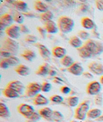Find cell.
<instances>
[{
  "label": "cell",
  "instance_id": "38",
  "mask_svg": "<svg viewBox=\"0 0 103 122\" xmlns=\"http://www.w3.org/2000/svg\"><path fill=\"white\" fill-rule=\"evenodd\" d=\"M41 116L39 114V112H34L32 115L29 117L27 120L30 121V122H36L37 121H39V120L41 119Z\"/></svg>",
  "mask_w": 103,
  "mask_h": 122
},
{
  "label": "cell",
  "instance_id": "2",
  "mask_svg": "<svg viewBox=\"0 0 103 122\" xmlns=\"http://www.w3.org/2000/svg\"><path fill=\"white\" fill-rule=\"evenodd\" d=\"M84 45L90 51L93 56L100 55L103 52V43L95 40L89 39Z\"/></svg>",
  "mask_w": 103,
  "mask_h": 122
},
{
  "label": "cell",
  "instance_id": "21",
  "mask_svg": "<svg viewBox=\"0 0 103 122\" xmlns=\"http://www.w3.org/2000/svg\"><path fill=\"white\" fill-rule=\"evenodd\" d=\"M34 9H35V10L41 13H44L48 10V6L46 5V3H44L41 1H34Z\"/></svg>",
  "mask_w": 103,
  "mask_h": 122
},
{
  "label": "cell",
  "instance_id": "4",
  "mask_svg": "<svg viewBox=\"0 0 103 122\" xmlns=\"http://www.w3.org/2000/svg\"><path fill=\"white\" fill-rule=\"evenodd\" d=\"M90 111V105L88 103L83 102L77 106L75 111V118L78 120H84L87 117L88 111Z\"/></svg>",
  "mask_w": 103,
  "mask_h": 122
},
{
  "label": "cell",
  "instance_id": "36",
  "mask_svg": "<svg viewBox=\"0 0 103 122\" xmlns=\"http://www.w3.org/2000/svg\"><path fill=\"white\" fill-rule=\"evenodd\" d=\"M25 41L28 43H35L37 42V38L32 34H27L25 37Z\"/></svg>",
  "mask_w": 103,
  "mask_h": 122
},
{
  "label": "cell",
  "instance_id": "1",
  "mask_svg": "<svg viewBox=\"0 0 103 122\" xmlns=\"http://www.w3.org/2000/svg\"><path fill=\"white\" fill-rule=\"evenodd\" d=\"M74 21L66 16H60L57 20V26L60 31L64 34L70 33L74 27Z\"/></svg>",
  "mask_w": 103,
  "mask_h": 122
},
{
  "label": "cell",
  "instance_id": "26",
  "mask_svg": "<svg viewBox=\"0 0 103 122\" xmlns=\"http://www.w3.org/2000/svg\"><path fill=\"white\" fill-rule=\"evenodd\" d=\"M3 95L9 98H17L20 96V94L16 91H14L13 89H9V88H5L2 91Z\"/></svg>",
  "mask_w": 103,
  "mask_h": 122
},
{
  "label": "cell",
  "instance_id": "25",
  "mask_svg": "<svg viewBox=\"0 0 103 122\" xmlns=\"http://www.w3.org/2000/svg\"><path fill=\"white\" fill-rule=\"evenodd\" d=\"M0 116L3 118H8L10 116V112L8 107L2 102L0 103Z\"/></svg>",
  "mask_w": 103,
  "mask_h": 122
},
{
  "label": "cell",
  "instance_id": "45",
  "mask_svg": "<svg viewBox=\"0 0 103 122\" xmlns=\"http://www.w3.org/2000/svg\"><path fill=\"white\" fill-rule=\"evenodd\" d=\"M10 67L8 64V63L6 61L5 59H1L0 61V67L3 69H7Z\"/></svg>",
  "mask_w": 103,
  "mask_h": 122
},
{
  "label": "cell",
  "instance_id": "13",
  "mask_svg": "<svg viewBox=\"0 0 103 122\" xmlns=\"http://www.w3.org/2000/svg\"><path fill=\"white\" fill-rule=\"evenodd\" d=\"M53 112H54V111L52 109H50V107H44V108L40 109L39 111V114L41 116V117L44 118V120H47L48 122H53Z\"/></svg>",
  "mask_w": 103,
  "mask_h": 122
},
{
  "label": "cell",
  "instance_id": "35",
  "mask_svg": "<svg viewBox=\"0 0 103 122\" xmlns=\"http://www.w3.org/2000/svg\"><path fill=\"white\" fill-rule=\"evenodd\" d=\"M77 36L79 37L81 40H88L90 38V33L85 30H79L77 33Z\"/></svg>",
  "mask_w": 103,
  "mask_h": 122
},
{
  "label": "cell",
  "instance_id": "11",
  "mask_svg": "<svg viewBox=\"0 0 103 122\" xmlns=\"http://www.w3.org/2000/svg\"><path fill=\"white\" fill-rule=\"evenodd\" d=\"M88 69L92 74H94L97 76L103 75V65L100 63L93 62L90 63L88 65Z\"/></svg>",
  "mask_w": 103,
  "mask_h": 122
},
{
  "label": "cell",
  "instance_id": "14",
  "mask_svg": "<svg viewBox=\"0 0 103 122\" xmlns=\"http://www.w3.org/2000/svg\"><path fill=\"white\" fill-rule=\"evenodd\" d=\"M44 28H45L48 33L52 34L57 33V32L59 30V28H58L57 24H56L52 20L45 22Z\"/></svg>",
  "mask_w": 103,
  "mask_h": 122
},
{
  "label": "cell",
  "instance_id": "3",
  "mask_svg": "<svg viewBox=\"0 0 103 122\" xmlns=\"http://www.w3.org/2000/svg\"><path fill=\"white\" fill-rule=\"evenodd\" d=\"M1 48L10 52L13 54V56H14L17 55L18 54L20 45L15 40L10 38L9 37H7L5 38L3 41V45Z\"/></svg>",
  "mask_w": 103,
  "mask_h": 122
},
{
  "label": "cell",
  "instance_id": "32",
  "mask_svg": "<svg viewBox=\"0 0 103 122\" xmlns=\"http://www.w3.org/2000/svg\"><path fill=\"white\" fill-rule=\"evenodd\" d=\"M79 99L77 96H70L66 99V102L72 107H74L79 104Z\"/></svg>",
  "mask_w": 103,
  "mask_h": 122
},
{
  "label": "cell",
  "instance_id": "28",
  "mask_svg": "<svg viewBox=\"0 0 103 122\" xmlns=\"http://www.w3.org/2000/svg\"><path fill=\"white\" fill-rule=\"evenodd\" d=\"M102 115V111L99 109H93L88 111L87 117L90 119H98Z\"/></svg>",
  "mask_w": 103,
  "mask_h": 122
},
{
  "label": "cell",
  "instance_id": "50",
  "mask_svg": "<svg viewBox=\"0 0 103 122\" xmlns=\"http://www.w3.org/2000/svg\"><path fill=\"white\" fill-rule=\"evenodd\" d=\"M92 34H93V36L95 38H100V34H99V32H97V27H95L94 29L92 30Z\"/></svg>",
  "mask_w": 103,
  "mask_h": 122
},
{
  "label": "cell",
  "instance_id": "55",
  "mask_svg": "<svg viewBox=\"0 0 103 122\" xmlns=\"http://www.w3.org/2000/svg\"><path fill=\"white\" fill-rule=\"evenodd\" d=\"M100 83H101V84L103 85V75L101 76L100 78Z\"/></svg>",
  "mask_w": 103,
  "mask_h": 122
},
{
  "label": "cell",
  "instance_id": "57",
  "mask_svg": "<svg viewBox=\"0 0 103 122\" xmlns=\"http://www.w3.org/2000/svg\"></svg>",
  "mask_w": 103,
  "mask_h": 122
},
{
  "label": "cell",
  "instance_id": "49",
  "mask_svg": "<svg viewBox=\"0 0 103 122\" xmlns=\"http://www.w3.org/2000/svg\"><path fill=\"white\" fill-rule=\"evenodd\" d=\"M83 76H84L86 78H88V79H93V76L92 72H83Z\"/></svg>",
  "mask_w": 103,
  "mask_h": 122
},
{
  "label": "cell",
  "instance_id": "23",
  "mask_svg": "<svg viewBox=\"0 0 103 122\" xmlns=\"http://www.w3.org/2000/svg\"><path fill=\"white\" fill-rule=\"evenodd\" d=\"M69 44L72 47L76 48L77 49L83 45V41L77 36H73L70 38V39L69 40Z\"/></svg>",
  "mask_w": 103,
  "mask_h": 122
},
{
  "label": "cell",
  "instance_id": "31",
  "mask_svg": "<svg viewBox=\"0 0 103 122\" xmlns=\"http://www.w3.org/2000/svg\"><path fill=\"white\" fill-rule=\"evenodd\" d=\"M54 14L52 12L48 10L47 12H45L44 13H41L40 14V18L43 21H44L45 22L49 21H52V19L54 18Z\"/></svg>",
  "mask_w": 103,
  "mask_h": 122
},
{
  "label": "cell",
  "instance_id": "56",
  "mask_svg": "<svg viewBox=\"0 0 103 122\" xmlns=\"http://www.w3.org/2000/svg\"><path fill=\"white\" fill-rule=\"evenodd\" d=\"M75 122V121H72V122Z\"/></svg>",
  "mask_w": 103,
  "mask_h": 122
},
{
  "label": "cell",
  "instance_id": "47",
  "mask_svg": "<svg viewBox=\"0 0 103 122\" xmlns=\"http://www.w3.org/2000/svg\"><path fill=\"white\" fill-rule=\"evenodd\" d=\"M23 14V16H26V17H28V18H36L37 16V15L36 14L32 12H24V13H22Z\"/></svg>",
  "mask_w": 103,
  "mask_h": 122
},
{
  "label": "cell",
  "instance_id": "15",
  "mask_svg": "<svg viewBox=\"0 0 103 122\" xmlns=\"http://www.w3.org/2000/svg\"><path fill=\"white\" fill-rule=\"evenodd\" d=\"M81 25L86 29L91 30L94 29L96 27L95 22L90 18L88 17H83L81 19Z\"/></svg>",
  "mask_w": 103,
  "mask_h": 122
},
{
  "label": "cell",
  "instance_id": "44",
  "mask_svg": "<svg viewBox=\"0 0 103 122\" xmlns=\"http://www.w3.org/2000/svg\"><path fill=\"white\" fill-rule=\"evenodd\" d=\"M60 91L64 94H68L71 92V89L67 86H62L60 89Z\"/></svg>",
  "mask_w": 103,
  "mask_h": 122
},
{
  "label": "cell",
  "instance_id": "37",
  "mask_svg": "<svg viewBox=\"0 0 103 122\" xmlns=\"http://www.w3.org/2000/svg\"><path fill=\"white\" fill-rule=\"evenodd\" d=\"M0 55H1V57L3 59H6V58H9L10 56H12L13 54L10 52L8 51L3 49V48H1V49H0Z\"/></svg>",
  "mask_w": 103,
  "mask_h": 122
},
{
  "label": "cell",
  "instance_id": "42",
  "mask_svg": "<svg viewBox=\"0 0 103 122\" xmlns=\"http://www.w3.org/2000/svg\"><path fill=\"white\" fill-rule=\"evenodd\" d=\"M95 104L97 105H99V106L102 105L103 103V98L101 94H99L95 96Z\"/></svg>",
  "mask_w": 103,
  "mask_h": 122
},
{
  "label": "cell",
  "instance_id": "54",
  "mask_svg": "<svg viewBox=\"0 0 103 122\" xmlns=\"http://www.w3.org/2000/svg\"><path fill=\"white\" fill-rule=\"evenodd\" d=\"M97 120L98 122H103V114H102L98 119H97Z\"/></svg>",
  "mask_w": 103,
  "mask_h": 122
},
{
  "label": "cell",
  "instance_id": "43",
  "mask_svg": "<svg viewBox=\"0 0 103 122\" xmlns=\"http://www.w3.org/2000/svg\"><path fill=\"white\" fill-rule=\"evenodd\" d=\"M20 32L23 34H29L30 33V30H29L28 27H26V25H25L23 24L20 25Z\"/></svg>",
  "mask_w": 103,
  "mask_h": 122
},
{
  "label": "cell",
  "instance_id": "20",
  "mask_svg": "<svg viewBox=\"0 0 103 122\" xmlns=\"http://www.w3.org/2000/svg\"><path fill=\"white\" fill-rule=\"evenodd\" d=\"M14 7H15L18 11L21 12L23 13L26 12L28 10V5L24 1H15L13 2Z\"/></svg>",
  "mask_w": 103,
  "mask_h": 122
},
{
  "label": "cell",
  "instance_id": "33",
  "mask_svg": "<svg viewBox=\"0 0 103 122\" xmlns=\"http://www.w3.org/2000/svg\"><path fill=\"white\" fill-rule=\"evenodd\" d=\"M13 18L14 21H15V23H17L18 24H23V23L24 21V16H23V14L19 11H16L14 13Z\"/></svg>",
  "mask_w": 103,
  "mask_h": 122
},
{
  "label": "cell",
  "instance_id": "12",
  "mask_svg": "<svg viewBox=\"0 0 103 122\" xmlns=\"http://www.w3.org/2000/svg\"><path fill=\"white\" fill-rule=\"evenodd\" d=\"M67 71L73 75L79 76L82 75L83 74L84 68L82 67V65L80 63L75 62L71 67L68 68Z\"/></svg>",
  "mask_w": 103,
  "mask_h": 122
},
{
  "label": "cell",
  "instance_id": "41",
  "mask_svg": "<svg viewBox=\"0 0 103 122\" xmlns=\"http://www.w3.org/2000/svg\"><path fill=\"white\" fill-rule=\"evenodd\" d=\"M37 31L39 32V33L41 36V38L43 39H45L46 37V30L45 29L44 27H37Z\"/></svg>",
  "mask_w": 103,
  "mask_h": 122
},
{
  "label": "cell",
  "instance_id": "8",
  "mask_svg": "<svg viewBox=\"0 0 103 122\" xmlns=\"http://www.w3.org/2000/svg\"><path fill=\"white\" fill-rule=\"evenodd\" d=\"M101 91V83L93 81L89 83L86 87V92L90 95H97Z\"/></svg>",
  "mask_w": 103,
  "mask_h": 122
},
{
  "label": "cell",
  "instance_id": "10",
  "mask_svg": "<svg viewBox=\"0 0 103 122\" xmlns=\"http://www.w3.org/2000/svg\"><path fill=\"white\" fill-rule=\"evenodd\" d=\"M7 88L13 89L14 91H16L20 94H22L25 90V87L24 84L19 80H14L9 82L7 85Z\"/></svg>",
  "mask_w": 103,
  "mask_h": 122
},
{
  "label": "cell",
  "instance_id": "17",
  "mask_svg": "<svg viewBox=\"0 0 103 122\" xmlns=\"http://www.w3.org/2000/svg\"><path fill=\"white\" fill-rule=\"evenodd\" d=\"M36 47L38 48L39 52L41 56L43 58H48L52 54L50 51L48 49V47H46L44 45L37 43L36 44Z\"/></svg>",
  "mask_w": 103,
  "mask_h": 122
},
{
  "label": "cell",
  "instance_id": "30",
  "mask_svg": "<svg viewBox=\"0 0 103 122\" xmlns=\"http://www.w3.org/2000/svg\"><path fill=\"white\" fill-rule=\"evenodd\" d=\"M6 60V61L8 63V64L10 67H14V66H18L20 64V59L17 57H15V56H12L8 58L5 59Z\"/></svg>",
  "mask_w": 103,
  "mask_h": 122
},
{
  "label": "cell",
  "instance_id": "53",
  "mask_svg": "<svg viewBox=\"0 0 103 122\" xmlns=\"http://www.w3.org/2000/svg\"><path fill=\"white\" fill-rule=\"evenodd\" d=\"M56 74H57V72H56V71H55V70L51 69V70H50V71H49L48 75L50 76H54L56 75Z\"/></svg>",
  "mask_w": 103,
  "mask_h": 122
},
{
  "label": "cell",
  "instance_id": "5",
  "mask_svg": "<svg viewBox=\"0 0 103 122\" xmlns=\"http://www.w3.org/2000/svg\"><path fill=\"white\" fill-rule=\"evenodd\" d=\"M41 91V84L37 82H32L27 85L25 94L29 98L35 97Z\"/></svg>",
  "mask_w": 103,
  "mask_h": 122
},
{
  "label": "cell",
  "instance_id": "46",
  "mask_svg": "<svg viewBox=\"0 0 103 122\" xmlns=\"http://www.w3.org/2000/svg\"><path fill=\"white\" fill-rule=\"evenodd\" d=\"M95 5H96L97 9L99 10L100 11L103 12V0H98L95 1Z\"/></svg>",
  "mask_w": 103,
  "mask_h": 122
},
{
  "label": "cell",
  "instance_id": "22",
  "mask_svg": "<svg viewBox=\"0 0 103 122\" xmlns=\"http://www.w3.org/2000/svg\"><path fill=\"white\" fill-rule=\"evenodd\" d=\"M77 52L79 54V56L84 59H88V58H92L93 55L90 52V51L88 50L84 45H83L82 47L77 49Z\"/></svg>",
  "mask_w": 103,
  "mask_h": 122
},
{
  "label": "cell",
  "instance_id": "18",
  "mask_svg": "<svg viewBox=\"0 0 103 122\" xmlns=\"http://www.w3.org/2000/svg\"><path fill=\"white\" fill-rule=\"evenodd\" d=\"M53 56H54L55 57L58 58H63L65 56H66L67 54V51L64 48L62 47H59V46H57V47H54L52 51Z\"/></svg>",
  "mask_w": 103,
  "mask_h": 122
},
{
  "label": "cell",
  "instance_id": "6",
  "mask_svg": "<svg viewBox=\"0 0 103 122\" xmlns=\"http://www.w3.org/2000/svg\"><path fill=\"white\" fill-rule=\"evenodd\" d=\"M14 21L13 16L9 13H5L0 17V29L3 30L12 25Z\"/></svg>",
  "mask_w": 103,
  "mask_h": 122
},
{
  "label": "cell",
  "instance_id": "9",
  "mask_svg": "<svg viewBox=\"0 0 103 122\" xmlns=\"http://www.w3.org/2000/svg\"><path fill=\"white\" fill-rule=\"evenodd\" d=\"M5 33L10 38L16 40L20 36V27L17 25H12L5 29Z\"/></svg>",
  "mask_w": 103,
  "mask_h": 122
},
{
  "label": "cell",
  "instance_id": "34",
  "mask_svg": "<svg viewBox=\"0 0 103 122\" xmlns=\"http://www.w3.org/2000/svg\"><path fill=\"white\" fill-rule=\"evenodd\" d=\"M64 120L63 114L58 111H54L52 114V121L55 122H61Z\"/></svg>",
  "mask_w": 103,
  "mask_h": 122
},
{
  "label": "cell",
  "instance_id": "52",
  "mask_svg": "<svg viewBox=\"0 0 103 122\" xmlns=\"http://www.w3.org/2000/svg\"><path fill=\"white\" fill-rule=\"evenodd\" d=\"M64 3H66L67 6H69V7H73L75 5V2L74 1H64Z\"/></svg>",
  "mask_w": 103,
  "mask_h": 122
},
{
  "label": "cell",
  "instance_id": "7",
  "mask_svg": "<svg viewBox=\"0 0 103 122\" xmlns=\"http://www.w3.org/2000/svg\"><path fill=\"white\" fill-rule=\"evenodd\" d=\"M18 111L21 114H22L26 119H28L35 112L34 108L33 107L29 104H26V103L20 104L18 107Z\"/></svg>",
  "mask_w": 103,
  "mask_h": 122
},
{
  "label": "cell",
  "instance_id": "27",
  "mask_svg": "<svg viewBox=\"0 0 103 122\" xmlns=\"http://www.w3.org/2000/svg\"><path fill=\"white\" fill-rule=\"evenodd\" d=\"M21 56L24 58L25 60H27L29 61H31L36 58V54L35 52L32 50H25L21 54Z\"/></svg>",
  "mask_w": 103,
  "mask_h": 122
},
{
  "label": "cell",
  "instance_id": "39",
  "mask_svg": "<svg viewBox=\"0 0 103 122\" xmlns=\"http://www.w3.org/2000/svg\"><path fill=\"white\" fill-rule=\"evenodd\" d=\"M50 100L55 103H60L63 102V98L60 95H53L50 98Z\"/></svg>",
  "mask_w": 103,
  "mask_h": 122
},
{
  "label": "cell",
  "instance_id": "48",
  "mask_svg": "<svg viewBox=\"0 0 103 122\" xmlns=\"http://www.w3.org/2000/svg\"><path fill=\"white\" fill-rule=\"evenodd\" d=\"M88 9H89V6L87 4H83L81 5L80 7V10H81L83 13H85L88 10Z\"/></svg>",
  "mask_w": 103,
  "mask_h": 122
},
{
  "label": "cell",
  "instance_id": "40",
  "mask_svg": "<svg viewBox=\"0 0 103 122\" xmlns=\"http://www.w3.org/2000/svg\"><path fill=\"white\" fill-rule=\"evenodd\" d=\"M52 89V85L48 82H43L41 84V91L43 92H48Z\"/></svg>",
  "mask_w": 103,
  "mask_h": 122
},
{
  "label": "cell",
  "instance_id": "24",
  "mask_svg": "<svg viewBox=\"0 0 103 122\" xmlns=\"http://www.w3.org/2000/svg\"><path fill=\"white\" fill-rule=\"evenodd\" d=\"M50 70V69L49 68V65L47 63H43L40 65L37 71H35V74L41 76H46L49 74Z\"/></svg>",
  "mask_w": 103,
  "mask_h": 122
},
{
  "label": "cell",
  "instance_id": "19",
  "mask_svg": "<svg viewBox=\"0 0 103 122\" xmlns=\"http://www.w3.org/2000/svg\"><path fill=\"white\" fill-rule=\"evenodd\" d=\"M49 100L41 94H37L34 99V103L37 106H41V105H46L48 104Z\"/></svg>",
  "mask_w": 103,
  "mask_h": 122
},
{
  "label": "cell",
  "instance_id": "16",
  "mask_svg": "<svg viewBox=\"0 0 103 122\" xmlns=\"http://www.w3.org/2000/svg\"><path fill=\"white\" fill-rule=\"evenodd\" d=\"M15 72L21 76H27L30 74V69L25 65L20 64L15 67Z\"/></svg>",
  "mask_w": 103,
  "mask_h": 122
},
{
  "label": "cell",
  "instance_id": "29",
  "mask_svg": "<svg viewBox=\"0 0 103 122\" xmlns=\"http://www.w3.org/2000/svg\"><path fill=\"white\" fill-rule=\"evenodd\" d=\"M60 62H61V64L63 66L67 67V68H69L70 67H71L75 63L74 60H73V58L71 56L68 55L65 56L64 57L61 58V60H60Z\"/></svg>",
  "mask_w": 103,
  "mask_h": 122
},
{
  "label": "cell",
  "instance_id": "51",
  "mask_svg": "<svg viewBox=\"0 0 103 122\" xmlns=\"http://www.w3.org/2000/svg\"><path fill=\"white\" fill-rule=\"evenodd\" d=\"M54 82L55 83H58V84H61L62 83H63V81L62 80V79H61L60 78H58V77H55L54 78Z\"/></svg>",
  "mask_w": 103,
  "mask_h": 122
}]
</instances>
